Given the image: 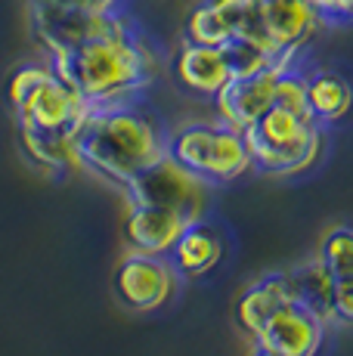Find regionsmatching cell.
<instances>
[{"label":"cell","mask_w":353,"mask_h":356,"mask_svg":"<svg viewBox=\"0 0 353 356\" xmlns=\"http://www.w3.org/2000/svg\"><path fill=\"white\" fill-rule=\"evenodd\" d=\"M251 356H276V353H270V350H263V347H254V353Z\"/></svg>","instance_id":"obj_26"},{"label":"cell","mask_w":353,"mask_h":356,"mask_svg":"<svg viewBox=\"0 0 353 356\" xmlns=\"http://www.w3.org/2000/svg\"><path fill=\"white\" fill-rule=\"evenodd\" d=\"M319 22L322 16L310 0H257L261 40L276 53H301Z\"/></svg>","instance_id":"obj_11"},{"label":"cell","mask_w":353,"mask_h":356,"mask_svg":"<svg viewBox=\"0 0 353 356\" xmlns=\"http://www.w3.org/2000/svg\"><path fill=\"white\" fill-rule=\"evenodd\" d=\"M242 136H245L251 168L270 177H288L310 168L322 149L319 121L313 118L310 106L276 97L254 124L242 130Z\"/></svg>","instance_id":"obj_3"},{"label":"cell","mask_w":353,"mask_h":356,"mask_svg":"<svg viewBox=\"0 0 353 356\" xmlns=\"http://www.w3.org/2000/svg\"><path fill=\"white\" fill-rule=\"evenodd\" d=\"M223 254V238L217 227L211 220H192L186 229L176 236V242L171 245V251H167V264L174 266L176 276H202V273H208L211 266L220 260Z\"/></svg>","instance_id":"obj_15"},{"label":"cell","mask_w":353,"mask_h":356,"mask_svg":"<svg viewBox=\"0 0 353 356\" xmlns=\"http://www.w3.org/2000/svg\"><path fill=\"white\" fill-rule=\"evenodd\" d=\"M307 106L319 124H335L353 108V87L338 72H313L307 74Z\"/></svg>","instance_id":"obj_17"},{"label":"cell","mask_w":353,"mask_h":356,"mask_svg":"<svg viewBox=\"0 0 353 356\" xmlns=\"http://www.w3.org/2000/svg\"><path fill=\"white\" fill-rule=\"evenodd\" d=\"M288 304H295V289H291L288 273H270V276L254 282L239 298V304H236V323H239L242 332L254 338L263 328V323Z\"/></svg>","instance_id":"obj_16"},{"label":"cell","mask_w":353,"mask_h":356,"mask_svg":"<svg viewBox=\"0 0 353 356\" xmlns=\"http://www.w3.org/2000/svg\"><path fill=\"white\" fill-rule=\"evenodd\" d=\"M167 155L208 183H233L251 168L242 130L220 124H186L167 134Z\"/></svg>","instance_id":"obj_4"},{"label":"cell","mask_w":353,"mask_h":356,"mask_svg":"<svg viewBox=\"0 0 353 356\" xmlns=\"http://www.w3.org/2000/svg\"><path fill=\"white\" fill-rule=\"evenodd\" d=\"M319 264L329 273L331 282L353 279V229L335 227L325 232L322 245H319Z\"/></svg>","instance_id":"obj_20"},{"label":"cell","mask_w":353,"mask_h":356,"mask_svg":"<svg viewBox=\"0 0 353 356\" xmlns=\"http://www.w3.org/2000/svg\"><path fill=\"white\" fill-rule=\"evenodd\" d=\"M322 22H353V0H310Z\"/></svg>","instance_id":"obj_23"},{"label":"cell","mask_w":353,"mask_h":356,"mask_svg":"<svg viewBox=\"0 0 353 356\" xmlns=\"http://www.w3.org/2000/svg\"><path fill=\"white\" fill-rule=\"evenodd\" d=\"M174 291V266L167 257L131 251L115 270V294L127 310H158Z\"/></svg>","instance_id":"obj_9"},{"label":"cell","mask_w":353,"mask_h":356,"mask_svg":"<svg viewBox=\"0 0 353 356\" xmlns=\"http://www.w3.org/2000/svg\"><path fill=\"white\" fill-rule=\"evenodd\" d=\"M47 63L87 102L142 97L155 74V56L137 29L53 53Z\"/></svg>","instance_id":"obj_2"},{"label":"cell","mask_w":353,"mask_h":356,"mask_svg":"<svg viewBox=\"0 0 353 356\" xmlns=\"http://www.w3.org/2000/svg\"><path fill=\"white\" fill-rule=\"evenodd\" d=\"M254 344L276 356H316L322 344V319L295 300L263 323Z\"/></svg>","instance_id":"obj_12"},{"label":"cell","mask_w":353,"mask_h":356,"mask_svg":"<svg viewBox=\"0 0 353 356\" xmlns=\"http://www.w3.org/2000/svg\"><path fill=\"white\" fill-rule=\"evenodd\" d=\"M124 189L131 204L167 208L174 214L186 217L189 223L202 220L208 208V180H202L199 174L176 164L167 152L158 161L149 164V168H142Z\"/></svg>","instance_id":"obj_5"},{"label":"cell","mask_w":353,"mask_h":356,"mask_svg":"<svg viewBox=\"0 0 353 356\" xmlns=\"http://www.w3.org/2000/svg\"><path fill=\"white\" fill-rule=\"evenodd\" d=\"M28 3H40V6H63V10H69V6H90V0H28Z\"/></svg>","instance_id":"obj_25"},{"label":"cell","mask_w":353,"mask_h":356,"mask_svg":"<svg viewBox=\"0 0 353 356\" xmlns=\"http://www.w3.org/2000/svg\"><path fill=\"white\" fill-rule=\"evenodd\" d=\"M331 319L353 325V279L331 282Z\"/></svg>","instance_id":"obj_22"},{"label":"cell","mask_w":353,"mask_h":356,"mask_svg":"<svg viewBox=\"0 0 353 356\" xmlns=\"http://www.w3.org/2000/svg\"><path fill=\"white\" fill-rule=\"evenodd\" d=\"M74 159L84 168L127 186L142 168L167 149L161 121L142 106V97L87 102V112L72 136Z\"/></svg>","instance_id":"obj_1"},{"label":"cell","mask_w":353,"mask_h":356,"mask_svg":"<svg viewBox=\"0 0 353 356\" xmlns=\"http://www.w3.org/2000/svg\"><path fill=\"white\" fill-rule=\"evenodd\" d=\"M291 63H297V53L279 59V63H273L270 68H261V72H254V74L229 78L214 97V108L223 124L233 130H245L248 124H254L270 108V102L276 97V84H279L282 72Z\"/></svg>","instance_id":"obj_8"},{"label":"cell","mask_w":353,"mask_h":356,"mask_svg":"<svg viewBox=\"0 0 353 356\" xmlns=\"http://www.w3.org/2000/svg\"><path fill=\"white\" fill-rule=\"evenodd\" d=\"M50 72H53L50 63H28V65H19L16 72L10 74V81H6V99H10V106L16 108L19 102L28 97V93L35 90V87H38Z\"/></svg>","instance_id":"obj_21"},{"label":"cell","mask_w":353,"mask_h":356,"mask_svg":"<svg viewBox=\"0 0 353 356\" xmlns=\"http://www.w3.org/2000/svg\"><path fill=\"white\" fill-rule=\"evenodd\" d=\"M31 13V31L47 50V56L63 50H74V47L87 44V40L108 38V34L131 31L133 22L127 19L124 10L118 13H103L93 6H40L28 3Z\"/></svg>","instance_id":"obj_6"},{"label":"cell","mask_w":353,"mask_h":356,"mask_svg":"<svg viewBox=\"0 0 353 356\" xmlns=\"http://www.w3.org/2000/svg\"><path fill=\"white\" fill-rule=\"evenodd\" d=\"M233 38L261 40L257 0H202V3L189 13L186 40L208 44V47H223L227 40H233Z\"/></svg>","instance_id":"obj_10"},{"label":"cell","mask_w":353,"mask_h":356,"mask_svg":"<svg viewBox=\"0 0 353 356\" xmlns=\"http://www.w3.org/2000/svg\"><path fill=\"white\" fill-rule=\"evenodd\" d=\"M171 72L183 90L195 93V97H208V99H214L217 90L233 78L227 56H223V47L195 44V40H183L176 47Z\"/></svg>","instance_id":"obj_13"},{"label":"cell","mask_w":353,"mask_h":356,"mask_svg":"<svg viewBox=\"0 0 353 356\" xmlns=\"http://www.w3.org/2000/svg\"><path fill=\"white\" fill-rule=\"evenodd\" d=\"M189 227L186 217L174 214L167 208H155V204H131V214L124 217V242L131 251L140 254H158L165 257L171 251L183 229Z\"/></svg>","instance_id":"obj_14"},{"label":"cell","mask_w":353,"mask_h":356,"mask_svg":"<svg viewBox=\"0 0 353 356\" xmlns=\"http://www.w3.org/2000/svg\"><path fill=\"white\" fill-rule=\"evenodd\" d=\"M93 10H103V13H118L127 6V0H90Z\"/></svg>","instance_id":"obj_24"},{"label":"cell","mask_w":353,"mask_h":356,"mask_svg":"<svg viewBox=\"0 0 353 356\" xmlns=\"http://www.w3.org/2000/svg\"><path fill=\"white\" fill-rule=\"evenodd\" d=\"M291 289H295V300L304 304L313 316L331 319V279L329 273L322 270V264L313 260V264H301L297 270L288 273Z\"/></svg>","instance_id":"obj_18"},{"label":"cell","mask_w":353,"mask_h":356,"mask_svg":"<svg viewBox=\"0 0 353 356\" xmlns=\"http://www.w3.org/2000/svg\"><path fill=\"white\" fill-rule=\"evenodd\" d=\"M84 112H87V99L72 84H65L56 72L47 74L35 90L13 108L19 127L44 130V134H65V136H74Z\"/></svg>","instance_id":"obj_7"},{"label":"cell","mask_w":353,"mask_h":356,"mask_svg":"<svg viewBox=\"0 0 353 356\" xmlns=\"http://www.w3.org/2000/svg\"><path fill=\"white\" fill-rule=\"evenodd\" d=\"M22 134V146L38 164L47 168H65V164H78L74 159V143L65 134H44V130H31V127H19Z\"/></svg>","instance_id":"obj_19"}]
</instances>
